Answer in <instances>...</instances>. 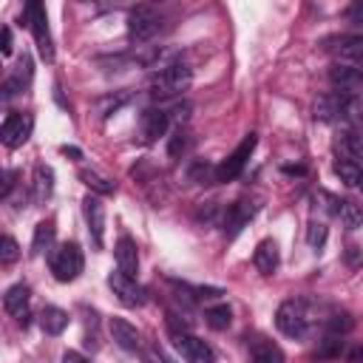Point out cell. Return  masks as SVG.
Returning a JSON list of instances; mask_svg holds the SVG:
<instances>
[{"label": "cell", "instance_id": "obj_1", "mask_svg": "<svg viewBox=\"0 0 363 363\" xmlns=\"http://www.w3.org/2000/svg\"><path fill=\"white\" fill-rule=\"evenodd\" d=\"M190 82H193V68H190L182 57H176V60L167 62L164 68L153 71L150 94H153L156 99H173V96H179L182 91H187Z\"/></svg>", "mask_w": 363, "mask_h": 363}, {"label": "cell", "instance_id": "obj_2", "mask_svg": "<svg viewBox=\"0 0 363 363\" xmlns=\"http://www.w3.org/2000/svg\"><path fill=\"white\" fill-rule=\"evenodd\" d=\"M48 267H51V272H54V278H57L60 284H68V281H74V278L82 272V267H85L82 250H79L77 244H62V247H57V250L51 252Z\"/></svg>", "mask_w": 363, "mask_h": 363}, {"label": "cell", "instance_id": "obj_3", "mask_svg": "<svg viewBox=\"0 0 363 363\" xmlns=\"http://www.w3.org/2000/svg\"><path fill=\"white\" fill-rule=\"evenodd\" d=\"M275 326L286 335V337H295L301 340L306 332H309V315H306V306L301 301H284L275 312Z\"/></svg>", "mask_w": 363, "mask_h": 363}, {"label": "cell", "instance_id": "obj_4", "mask_svg": "<svg viewBox=\"0 0 363 363\" xmlns=\"http://www.w3.org/2000/svg\"><path fill=\"white\" fill-rule=\"evenodd\" d=\"M26 20L31 26V34H34V43H37V51L45 62H54V43H51V31H48V17H45V9L40 3H28L26 6Z\"/></svg>", "mask_w": 363, "mask_h": 363}, {"label": "cell", "instance_id": "obj_5", "mask_svg": "<svg viewBox=\"0 0 363 363\" xmlns=\"http://www.w3.org/2000/svg\"><path fill=\"white\" fill-rule=\"evenodd\" d=\"M255 145H258V136H255V133H247V136L241 139V145L216 167V182H233V179L244 170V164H247L250 153L255 150Z\"/></svg>", "mask_w": 363, "mask_h": 363}, {"label": "cell", "instance_id": "obj_6", "mask_svg": "<svg viewBox=\"0 0 363 363\" xmlns=\"http://www.w3.org/2000/svg\"><path fill=\"white\" fill-rule=\"evenodd\" d=\"M173 346L184 357V363H216V352L210 349V343L190 332H173Z\"/></svg>", "mask_w": 363, "mask_h": 363}, {"label": "cell", "instance_id": "obj_7", "mask_svg": "<svg viewBox=\"0 0 363 363\" xmlns=\"http://www.w3.org/2000/svg\"><path fill=\"white\" fill-rule=\"evenodd\" d=\"M156 31H159V17H156L153 9L139 6V9L130 11V17H128V37H130V43H147Z\"/></svg>", "mask_w": 363, "mask_h": 363}, {"label": "cell", "instance_id": "obj_8", "mask_svg": "<svg viewBox=\"0 0 363 363\" xmlns=\"http://www.w3.org/2000/svg\"><path fill=\"white\" fill-rule=\"evenodd\" d=\"M31 128H34V119L28 113H6L0 125V139L6 147H20L31 136Z\"/></svg>", "mask_w": 363, "mask_h": 363}, {"label": "cell", "instance_id": "obj_9", "mask_svg": "<svg viewBox=\"0 0 363 363\" xmlns=\"http://www.w3.org/2000/svg\"><path fill=\"white\" fill-rule=\"evenodd\" d=\"M258 213V204H252V201H233V204H227V210L221 213V227H224V235L227 238H235L247 224H250V218Z\"/></svg>", "mask_w": 363, "mask_h": 363}, {"label": "cell", "instance_id": "obj_10", "mask_svg": "<svg viewBox=\"0 0 363 363\" xmlns=\"http://www.w3.org/2000/svg\"><path fill=\"white\" fill-rule=\"evenodd\" d=\"M108 286L113 289V295H116V301L122 306H130L133 309V306H142L145 303V289L136 284V278H128L119 269L108 275Z\"/></svg>", "mask_w": 363, "mask_h": 363}, {"label": "cell", "instance_id": "obj_11", "mask_svg": "<svg viewBox=\"0 0 363 363\" xmlns=\"http://www.w3.org/2000/svg\"><path fill=\"white\" fill-rule=\"evenodd\" d=\"M82 213H85V221H88V233H91L94 247L102 250V244H105V204L96 196H88L82 201Z\"/></svg>", "mask_w": 363, "mask_h": 363}, {"label": "cell", "instance_id": "obj_12", "mask_svg": "<svg viewBox=\"0 0 363 363\" xmlns=\"http://www.w3.org/2000/svg\"><path fill=\"white\" fill-rule=\"evenodd\" d=\"M113 258H116V269L128 278H136L139 272V252H136V241L130 235H119L116 247H113Z\"/></svg>", "mask_w": 363, "mask_h": 363}, {"label": "cell", "instance_id": "obj_13", "mask_svg": "<svg viewBox=\"0 0 363 363\" xmlns=\"http://www.w3.org/2000/svg\"><path fill=\"white\" fill-rule=\"evenodd\" d=\"M28 301H31V289H28L26 284H14V286H9L6 295H3V309H6L9 315H14V318L26 326V323H28Z\"/></svg>", "mask_w": 363, "mask_h": 363}, {"label": "cell", "instance_id": "obj_14", "mask_svg": "<svg viewBox=\"0 0 363 363\" xmlns=\"http://www.w3.org/2000/svg\"><path fill=\"white\" fill-rule=\"evenodd\" d=\"M108 329H111V337H113V343H116L119 349H125V352H136V349L142 346L139 329H136L130 320H125V318H111Z\"/></svg>", "mask_w": 363, "mask_h": 363}, {"label": "cell", "instance_id": "obj_15", "mask_svg": "<svg viewBox=\"0 0 363 363\" xmlns=\"http://www.w3.org/2000/svg\"><path fill=\"white\" fill-rule=\"evenodd\" d=\"M167 125H170L167 111H162V108H147V111L142 113V139H145L147 145L156 142L159 136H164Z\"/></svg>", "mask_w": 363, "mask_h": 363}, {"label": "cell", "instance_id": "obj_16", "mask_svg": "<svg viewBox=\"0 0 363 363\" xmlns=\"http://www.w3.org/2000/svg\"><path fill=\"white\" fill-rule=\"evenodd\" d=\"M250 357H252V363H286L284 349L269 337H252L250 340Z\"/></svg>", "mask_w": 363, "mask_h": 363}, {"label": "cell", "instance_id": "obj_17", "mask_svg": "<svg viewBox=\"0 0 363 363\" xmlns=\"http://www.w3.org/2000/svg\"><path fill=\"white\" fill-rule=\"evenodd\" d=\"M315 119H320V122L343 119V91H337V94H320L315 99Z\"/></svg>", "mask_w": 363, "mask_h": 363}, {"label": "cell", "instance_id": "obj_18", "mask_svg": "<svg viewBox=\"0 0 363 363\" xmlns=\"http://www.w3.org/2000/svg\"><path fill=\"white\" fill-rule=\"evenodd\" d=\"M252 264H255V269H258L261 275H272V272L278 269V244H275L272 238L258 241V247H255V252H252Z\"/></svg>", "mask_w": 363, "mask_h": 363}, {"label": "cell", "instance_id": "obj_19", "mask_svg": "<svg viewBox=\"0 0 363 363\" xmlns=\"http://www.w3.org/2000/svg\"><path fill=\"white\" fill-rule=\"evenodd\" d=\"M329 79H332L343 94H349V91H354V88L363 85V71H357V68H352V65H346V62H335V65L329 68Z\"/></svg>", "mask_w": 363, "mask_h": 363}, {"label": "cell", "instance_id": "obj_20", "mask_svg": "<svg viewBox=\"0 0 363 363\" xmlns=\"http://www.w3.org/2000/svg\"><path fill=\"white\" fill-rule=\"evenodd\" d=\"M40 326L45 335H62L65 326H68V312L60 309V306H45L40 312Z\"/></svg>", "mask_w": 363, "mask_h": 363}, {"label": "cell", "instance_id": "obj_21", "mask_svg": "<svg viewBox=\"0 0 363 363\" xmlns=\"http://www.w3.org/2000/svg\"><path fill=\"white\" fill-rule=\"evenodd\" d=\"M54 193V170L48 164H37L34 167V196L37 201H45Z\"/></svg>", "mask_w": 363, "mask_h": 363}, {"label": "cell", "instance_id": "obj_22", "mask_svg": "<svg viewBox=\"0 0 363 363\" xmlns=\"http://www.w3.org/2000/svg\"><path fill=\"white\" fill-rule=\"evenodd\" d=\"M79 179H82V184H85V187H91L94 193H102V196H111V193L116 190L111 179L99 176V173H96V170H91V167H82V170H79Z\"/></svg>", "mask_w": 363, "mask_h": 363}, {"label": "cell", "instance_id": "obj_23", "mask_svg": "<svg viewBox=\"0 0 363 363\" xmlns=\"http://www.w3.org/2000/svg\"><path fill=\"white\" fill-rule=\"evenodd\" d=\"M204 323H207L210 329H216V332H224V329L233 323V312H230V306H227V303L210 306V309L204 312Z\"/></svg>", "mask_w": 363, "mask_h": 363}, {"label": "cell", "instance_id": "obj_24", "mask_svg": "<svg viewBox=\"0 0 363 363\" xmlns=\"http://www.w3.org/2000/svg\"><path fill=\"white\" fill-rule=\"evenodd\" d=\"M51 241H54V221H40V224L34 227V238H31V252H34V255L45 252V250L51 247Z\"/></svg>", "mask_w": 363, "mask_h": 363}, {"label": "cell", "instance_id": "obj_25", "mask_svg": "<svg viewBox=\"0 0 363 363\" xmlns=\"http://www.w3.org/2000/svg\"><path fill=\"white\" fill-rule=\"evenodd\" d=\"M337 216H340V224H343L346 230H357V227L363 224V210H360V204H354V201H349V199L340 201Z\"/></svg>", "mask_w": 363, "mask_h": 363}, {"label": "cell", "instance_id": "obj_26", "mask_svg": "<svg viewBox=\"0 0 363 363\" xmlns=\"http://www.w3.org/2000/svg\"><path fill=\"white\" fill-rule=\"evenodd\" d=\"M335 173H337V179H340L346 187L360 184V176H363V170H360L357 162H352V159H340V162L335 164Z\"/></svg>", "mask_w": 363, "mask_h": 363}, {"label": "cell", "instance_id": "obj_27", "mask_svg": "<svg viewBox=\"0 0 363 363\" xmlns=\"http://www.w3.org/2000/svg\"><path fill=\"white\" fill-rule=\"evenodd\" d=\"M343 119L346 122H363V102L354 94H343Z\"/></svg>", "mask_w": 363, "mask_h": 363}, {"label": "cell", "instance_id": "obj_28", "mask_svg": "<svg viewBox=\"0 0 363 363\" xmlns=\"http://www.w3.org/2000/svg\"><path fill=\"white\" fill-rule=\"evenodd\" d=\"M346 352V343H343V337H335V335H329L326 340H320V346H318V357H340Z\"/></svg>", "mask_w": 363, "mask_h": 363}, {"label": "cell", "instance_id": "obj_29", "mask_svg": "<svg viewBox=\"0 0 363 363\" xmlns=\"http://www.w3.org/2000/svg\"><path fill=\"white\" fill-rule=\"evenodd\" d=\"M352 326H354V320H352L346 312H337V315H332V318L326 320V329H329V335H335V337H337V335L343 337L346 332H352Z\"/></svg>", "mask_w": 363, "mask_h": 363}, {"label": "cell", "instance_id": "obj_30", "mask_svg": "<svg viewBox=\"0 0 363 363\" xmlns=\"http://www.w3.org/2000/svg\"><path fill=\"white\" fill-rule=\"evenodd\" d=\"M343 150L352 159H363V130H352L343 136Z\"/></svg>", "mask_w": 363, "mask_h": 363}, {"label": "cell", "instance_id": "obj_31", "mask_svg": "<svg viewBox=\"0 0 363 363\" xmlns=\"http://www.w3.org/2000/svg\"><path fill=\"white\" fill-rule=\"evenodd\" d=\"M17 258H20L17 241L11 235H3V241H0V264H14Z\"/></svg>", "mask_w": 363, "mask_h": 363}, {"label": "cell", "instance_id": "obj_32", "mask_svg": "<svg viewBox=\"0 0 363 363\" xmlns=\"http://www.w3.org/2000/svg\"><path fill=\"white\" fill-rule=\"evenodd\" d=\"M184 147H187V133H184L182 128H176V133H173L170 142H167V153H170L173 159H179V156L184 153Z\"/></svg>", "mask_w": 363, "mask_h": 363}, {"label": "cell", "instance_id": "obj_33", "mask_svg": "<svg viewBox=\"0 0 363 363\" xmlns=\"http://www.w3.org/2000/svg\"><path fill=\"white\" fill-rule=\"evenodd\" d=\"M306 241H309V247L312 250H320L323 244H326V227L323 224H309V233H306Z\"/></svg>", "mask_w": 363, "mask_h": 363}, {"label": "cell", "instance_id": "obj_34", "mask_svg": "<svg viewBox=\"0 0 363 363\" xmlns=\"http://www.w3.org/2000/svg\"><path fill=\"white\" fill-rule=\"evenodd\" d=\"M190 111H193V105L190 102H179V105H173V111H167V116H170V122H176L179 128L190 119Z\"/></svg>", "mask_w": 363, "mask_h": 363}, {"label": "cell", "instance_id": "obj_35", "mask_svg": "<svg viewBox=\"0 0 363 363\" xmlns=\"http://www.w3.org/2000/svg\"><path fill=\"white\" fill-rule=\"evenodd\" d=\"M343 255H346V264H349L352 269L363 267V250H360V247H354V244H352V247H346V252H343Z\"/></svg>", "mask_w": 363, "mask_h": 363}, {"label": "cell", "instance_id": "obj_36", "mask_svg": "<svg viewBox=\"0 0 363 363\" xmlns=\"http://www.w3.org/2000/svg\"><path fill=\"white\" fill-rule=\"evenodd\" d=\"M128 96H130V94H119L116 99H108V102L102 105V116H111L113 111H119V105H125V102H128Z\"/></svg>", "mask_w": 363, "mask_h": 363}, {"label": "cell", "instance_id": "obj_37", "mask_svg": "<svg viewBox=\"0 0 363 363\" xmlns=\"http://www.w3.org/2000/svg\"><path fill=\"white\" fill-rule=\"evenodd\" d=\"M346 360L349 363H363V343H352V346H346Z\"/></svg>", "mask_w": 363, "mask_h": 363}, {"label": "cell", "instance_id": "obj_38", "mask_svg": "<svg viewBox=\"0 0 363 363\" xmlns=\"http://www.w3.org/2000/svg\"><path fill=\"white\" fill-rule=\"evenodd\" d=\"M0 51L9 57L11 54V28L9 26H3V31H0Z\"/></svg>", "mask_w": 363, "mask_h": 363}, {"label": "cell", "instance_id": "obj_39", "mask_svg": "<svg viewBox=\"0 0 363 363\" xmlns=\"http://www.w3.org/2000/svg\"><path fill=\"white\" fill-rule=\"evenodd\" d=\"M145 363H173L170 357H164L159 349H147V354H145Z\"/></svg>", "mask_w": 363, "mask_h": 363}, {"label": "cell", "instance_id": "obj_40", "mask_svg": "<svg viewBox=\"0 0 363 363\" xmlns=\"http://www.w3.org/2000/svg\"><path fill=\"white\" fill-rule=\"evenodd\" d=\"M62 363H91L85 354H79V352H74V349H68L65 354H62Z\"/></svg>", "mask_w": 363, "mask_h": 363}, {"label": "cell", "instance_id": "obj_41", "mask_svg": "<svg viewBox=\"0 0 363 363\" xmlns=\"http://www.w3.org/2000/svg\"><path fill=\"white\" fill-rule=\"evenodd\" d=\"M14 170H6V182H3V190H0V196H9V190H11V184H14Z\"/></svg>", "mask_w": 363, "mask_h": 363}, {"label": "cell", "instance_id": "obj_42", "mask_svg": "<svg viewBox=\"0 0 363 363\" xmlns=\"http://www.w3.org/2000/svg\"><path fill=\"white\" fill-rule=\"evenodd\" d=\"M62 153H65V156H71V159H82V150H79V147H68V145H65V147H62Z\"/></svg>", "mask_w": 363, "mask_h": 363}, {"label": "cell", "instance_id": "obj_43", "mask_svg": "<svg viewBox=\"0 0 363 363\" xmlns=\"http://www.w3.org/2000/svg\"><path fill=\"white\" fill-rule=\"evenodd\" d=\"M357 187H360V190H363V176H360V184H357Z\"/></svg>", "mask_w": 363, "mask_h": 363}]
</instances>
